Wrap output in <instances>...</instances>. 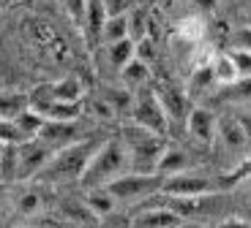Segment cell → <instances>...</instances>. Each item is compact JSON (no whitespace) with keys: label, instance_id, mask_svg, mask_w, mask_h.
I'll return each mask as SVG.
<instances>
[{"label":"cell","instance_id":"obj_1","mask_svg":"<svg viewBox=\"0 0 251 228\" xmlns=\"http://www.w3.org/2000/svg\"><path fill=\"white\" fill-rule=\"evenodd\" d=\"M128 166H131V155L126 149L123 139H107V142H101L99 152L93 155V161H90L85 177L79 179V185L85 190L107 187L118 177L128 174Z\"/></svg>","mask_w":251,"mask_h":228},{"label":"cell","instance_id":"obj_2","mask_svg":"<svg viewBox=\"0 0 251 228\" xmlns=\"http://www.w3.org/2000/svg\"><path fill=\"white\" fill-rule=\"evenodd\" d=\"M101 144L93 142V139H79V142L69 144L55 152L52 163L47 166L44 177L52 179V182H66V179H82L85 171H88L93 155L99 152Z\"/></svg>","mask_w":251,"mask_h":228},{"label":"cell","instance_id":"obj_3","mask_svg":"<svg viewBox=\"0 0 251 228\" xmlns=\"http://www.w3.org/2000/svg\"><path fill=\"white\" fill-rule=\"evenodd\" d=\"M120 139H123L126 149H128V155L134 158V163H137V168L142 174H156V166L158 161H161L164 149H167V142H164L161 136L151 133V130L139 128V125L128 123L120 128Z\"/></svg>","mask_w":251,"mask_h":228},{"label":"cell","instance_id":"obj_4","mask_svg":"<svg viewBox=\"0 0 251 228\" xmlns=\"http://www.w3.org/2000/svg\"><path fill=\"white\" fill-rule=\"evenodd\" d=\"M164 179L161 174H142V171H134V174H123L118 177L115 182H109L104 190L115 198V201H139V198H151L158 196L164 187Z\"/></svg>","mask_w":251,"mask_h":228},{"label":"cell","instance_id":"obj_5","mask_svg":"<svg viewBox=\"0 0 251 228\" xmlns=\"http://www.w3.org/2000/svg\"><path fill=\"white\" fill-rule=\"evenodd\" d=\"M131 123L164 139V133H167V128H170V117H167V111H164L156 90L142 87V90L137 93V104H134V111H131Z\"/></svg>","mask_w":251,"mask_h":228},{"label":"cell","instance_id":"obj_6","mask_svg":"<svg viewBox=\"0 0 251 228\" xmlns=\"http://www.w3.org/2000/svg\"><path fill=\"white\" fill-rule=\"evenodd\" d=\"M219 190L210 177H202V174L194 171H183L175 174V177L164 179V187L158 196H175V198H202V196H213Z\"/></svg>","mask_w":251,"mask_h":228},{"label":"cell","instance_id":"obj_7","mask_svg":"<svg viewBox=\"0 0 251 228\" xmlns=\"http://www.w3.org/2000/svg\"><path fill=\"white\" fill-rule=\"evenodd\" d=\"M57 149L52 147L50 142L44 139H33V142H25L19 144V171H17V179H30L36 174H44L47 166L52 163Z\"/></svg>","mask_w":251,"mask_h":228},{"label":"cell","instance_id":"obj_8","mask_svg":"<svg viewBox=\"0 0 251 228\" xmlns=\"http://www.w3.org/2000/svg\"><path fill=\"white\" fill-rule=\"evenodd\" d=\"M156 95H158V101H161L164 111H167V117L188 120V114H191V98H188V93L183 87L172 84V82H161V84L156 87Z\"/></svg>","mask_w":251,"mask_h":228},{"label":"cell","instance_id":"obj_9","mask_svg":"<svg viewBox=\"0 0 251 228\" xmlns=\"http://www.w3.org/2000/svg\"><path fill=\"white\" fill-rule=\"evenodd\" d=\"M186 128L200 144L210 147L216 142V136H219V117L210 109H205V106H194L186 120Z\"/></svg>","mask_w":251,"mask_h":228},{"label":"cell","instance_id":"obj_10","mask_svg":"<svg viewBox=\"0 0 251 228\" xmlns=\"http://www.w3.org/2000/svg\"><path fill=\"white\" fill-rule=\"evenodd\" d=\"M107 19H109V14H107L104 0H88V14H85V25H82L88 43L101 41V33H104Z\"/></svg>","mask_w":251,"mask_h":228},{"label":"cell","instance_id":"obj_11","mask_svg":"<svg viewBox=\"0 0 251 228\" xmlns=\"http://www.w3.org/2000/svg\"><path fill=\"white\" fill-rule=\"evenodd\" d=\"M50 98L57 104H82L85 98V84L76 76H63L50 84Z\"/></svg>","mask_w":251,"mask_h":228},{"label":"cell","instance_id":"obj_12","mask_svg":"<svg viewBox=\"0 0 251 228\" xmlns=\"http://www.w3.org/2000/svg\"><path fill=\"white\" fill-rule=\"evenodd\" d=\"M183 223L180 215H175L167 207H156V209H148L134 220V228H177Z\"/></svg>","mask_w":251,"mask_h":228},{"label":"cell","instance_id":"obj_13","mask_svg":"<svg viewBox=\"0 0 251 228\" xmlns=\"http://www.w3.org/2000/svg\"><path fill=\"white\" fill-rule=\"evenodd\" d=\"M219 136L224 139V144L229 149H243V147H251L249 144V136H246L243 125H240L238 114L232 117H221L219 120Z\"/></svg>","mask_w":251,"mask_h":228},{"label":"cell","instance_id":"obj_14","mask_svg":"<svg viewBox=\"0 0 251 228\" xmlns=\"http://www.w3.org/2000/svg\"><path fill=\"white\" fill-rule=\"evenodd\" d=\"M82 106L85 104H57V101H50V104L33 106V109L41 111L47 117V123H74L82 114Z\"/></svg>","mask_w":251,"mask_h":228},{"label":"cell","instance_id":"obj_15","mask_svg":"<svg viewBox=\"0 0 251 228\" xmlns=\"http://www.w3.org/2000/svg\"><path fill=\"white\" fill-rule=\"evenodd\" d=\"M101 101H107L115 114H131L134 104H137V93H131L128 87H118V90L115 87H104Z\"/></svg>","mask_w":251,"mask_h":228},{"label":"cell","instance_id":"obj_16","mask_svg":"<svg viewBox=\"0 0 251 228\" xmlns=\"http://www.w3.org/2000/svg\"><path fill=\"white\" fill-rule=\"evenodd\" d=\"M183 171H188V155L177 147H167L161 155V161H158V166H156V174H161V177H175V174H183Z\"/></svg>","mask_w":251,"mask_h":228},{"label":"cell","instance_id":"obj_17","mask_svg":"<svg viewBox=\"0 0 251 228\" xmlns=\"http://www.w3.org/2000/svg\"><path fill=\"white\" fill-rule=\"evenodd\" d=\"M120 82H123V87H128L131 93L134 90H142V87L151 82V65L134 57V60L120 71Z\"/></svg>","mask_w":251,"mask_h":228},{"label":"cell","instance_id":"obj_18","mask_svg":"<svg viewBox=\"0 0 251 228\" xmlns=\"http://www.w3.org/2000/svg\"><path fill=\"white\" fill-rule=\"evenodd\" d=\"M213 84H219V82H216V74H213V62H207V65H197V68H191L186 93H188V98H197L200 93L210 90Z\"/></svg>","mask_w":251,"mask_h":228},{"label":"cell","instance_id":"obj_19","mask_svg":"<svg viewBox=\"0 0 251 228\" xmlns=\"http://www.w3.org/2000/svg\"><path fill=\"white\" fill-rule=\"evenodd\" d=\"M14 123H17V128L22 130V136H25L27 142L38 139V136L44 133V128H47V117L41 114V111H36L33 106H30V109H25L19 117H14Z\"/></svg>","mask_w":251,"mask_h":228},{"label":"cell","instance_id":"obj_20","mask_svg":"<svg viewBox=\"0 0 251 228\" xmlns=\"http://www.w3.org/2000/svg\"><path fill=\"white\" fill-rule=\"evenodd\" d=\"M175 33L183 38L186 43H194V46H202V41H205V33H207V22L205 17H186L177 22Z\"/></svg>","mask_w":251,"mask_h":228},{"label":"cell","instance_id":"obj_21","mask_svg":"<svg viewBox=\"0 0 251 228\" xmlns=\"http://www.w3.org/2000/svg\"><path fill=\"white\" fill-rule=\"evenodd\" d=\"M104 49H107L109 62H112L118 71H123V68L137 57V41H134V38H126V41L109 43V46H104Z\"/></svg>","mask_w":251,"mask_h":228},{"label":"cell","instance_id":"obj_22","mask_svg":"<svg viewBox=\"0 0 251 228\" xmlns=\"http://www.w3.org/2000/svg\"><path fill=\"white\" fill-rule=\"evenodd\" d=\"M30 109V95L25 93H0V120H14Z\"/></svg>","mask_w":251,"mask_h":228},{"label":"cell","instance_id":"obj_23","mask_svg":"<svg viewBox=\"0 0 251 228\" xmlns=\"http://www.w3.org/2000/svg\"><path fill=\"white\" fill-rule=\"evenodd\" d=\"M131 38V22L128 17H109L107 25H104V33H101V43L109 46V43H118Z\"/></svg>","mask_w":251,"mask_h":228},{"label":"cell","instance_id":"obj_24","mask_svg":"<svg viewBox=\"0 0 251 228\" xmlns=\"http://www.w3.org/2000/svg\"><path fill=\"white\" fill-rule=\"evenodd\" d=\"M85 207L90 209V215L101 217V215H109V212L115 209V198L109 196L104 187H96V190H88V196H85Z\"/></svg>","mask_w":251,"mask_h":228},{"label":"cell","instance_id":"obj_25","mask_svg":"<svg viewBox=\"0 0 251 228\" xmlns=\"http://www.w3.org/2000/svg\"><path fill=\"white\" fill-rule=\"evenodd\" d=\"M221 101H229V104H251V79H238L235 84L221 87L219 93Z\"/></svg>","mask_w":251,"mask_h":228},{"label":"cell","instance_id":"obj_26","mask_svg":"<svg viewBox=\"0 0 251 228\" xmlns=\"http://www.w3.org/2000/svg\"><path fill=\"white\" fill-rule=\"evenodd\" d=\"M213 74H216V82H219L221 87L226 84H235V82L240 79L238 76V68L232 65V60H229V55H216L213 57Z\"/></svg>","mask_w":251,"mask_h":228},{"label":"cell","instance_id":"obj_27","mask_svg":"<svg viewBox=\"0 0 251 228\" xmlns=\"http://www.w3.org/2000/svg\"><path fill=\"white\" fill-rule=\"evenodd\" d=\"M17 171H19V147L6 144V149L0 155V179H17Z\"/></svg>","mask_w":251,"mask_h":228},{"label":"cell","instance_id":"obj_28","mask_svg":"<svg viewBox=\"0 0 251 228\" xmlns=\"http://www.w3.org/2000/svg\"><path fill=\"white\" fill-rule=\"evenodd\" d=\"M232 65L238 68V76L240 79H251V52L249 49H238V46H229L226 49Z\"/></svg>","mask_w":251,"mask_h":228},{"label":"cell","instance_id":"obj_29","mask_svg":"<svg viewBox=\"0 0 251 228\" xmlns=\"http://www.w3.org/2000/svg\"><path fill=\"white\" fill-rule=\"evenodd\" d=\"M0 142L3 144H25L27 139L22 136V130L17 128V123L14 120H0Z\"/></svg>","mask_w":251,"mask_h":228},{"label":"cell","instance_id":"obj_30","mask_svg":"<svg viewBox=\"0 0 251 228\" xmlns=\"http://www.w3.org/2000/svg\"><path fill=\"white\" fill-rule=\"evenodd\" d=\"M249 177H251V152L224 177V187H232V185H238V182H243V179H249Z\"/></svg>","mask_w":251,"mask_h":228},{"label":"cell","instance_id":"obj_31","mask_svg":"<svg viewBox=\"0 0 251 228\" xmlns=\"http://www.w3.org/2000/svg\"><path fill=\"white\" fill-rule=\"evenodd\" d=\"M17 209L22 212V215H36L38 209H41V196H38L36 190H25L17 196Z\"/></svg>","mask_w":251,"mask_h":228},{"label":"cell","instance_id":"obj_32","mask_svg":"<svg viewBox=\"0 0 251 228\" xmlns=\"http://www.w3.org/2000/svg\"><path fill=\"white\" fill-rule=\"evenodd\" d=\"M156 43H153V38H139L137 41V60H142V62H148V65H151L153 60H156Z\"/></svg>","mask_w":251,"mask_h":228},{"label":"cell","instance_id":"obj_33","mask_svg":"<svg viewBox=\"0 0 251 228\" xmlns=\"http://www.w3.org/2000/svg\"><path fill=\"white\" fill-rule=\"evenodd\" d=\"M66 11L76 25H85V14H88V0H66Z\"/></svg>","mask_w":251,"mask_h":228},{"label":"cell","instance_id":"obj_34","mask_svg":"<svg viewBox=\"0 0 251 228\" xmlns=\"http://www.w3.org/2000/svg\"><path fill=\"white\" fill-rule=\"evenodd\" d=\"M134 3H137V0H104L109 17H128V11L134 8Z\"/></svg>","mask_w":251,"mask_h":228},{"label":"cell","instance_id":"obj_35","mask_svg":"<svg viewBox=\"0 0 251 228\" xmlns=\"http://www.w3.org/2000/svg\"><path fill=\"white\" fill-rule=\"evenodd\" d=\"M232 46H238V49H249V52H251V25L238 27V30L232 33Z\"/></svg>","mask_w":251,"mask_h":228},{"label":"cell","instance_id":"obj_36","mask_svg":"<svg viewBox=\"0 0 251 228\" xmlns=\"http://www.w3.org/2000/svg\"><path fill=\"white\" fill-rule=\"evenodd\" d=\"M216 228H251V223L243 217H224V220L216 223Z\"/></svg>","mask_w":251,"mask_h":228},{"label":"cell","instance_id":"obj_37","mask_svg":"<svg viewBox=\"0 0 251 228\" xmlns=\"http://www.w3.org/2000/svg\"><path fill=\"white\" fill-rule=\"evenodd\" d=\"M200 11H205V14H213L216 8H219V0H191Z\"/></svg>","mask_w":251,"mask_h":228},{"label":"cell","instance_id":"obj_38","mask_svg":"<svg viewBox=\"0 0 251 228\" xmlns=\"http://www.w3.org/2000/svg\"><path fill=\"white\" fill-rule=\"evenodd\" d=\"M238 120H240V125H243L246 136H249V144H251V111H238Z\"/></svg>","mask_w":251,"mask_h":228},{"label":"cell","instance_id":"obj_39","mask_svg":"<svg viewBox=\"0 0 251 228\" xmlns=\"http://www.w3.org/2000/svg\"><path fill=\"white\" fill-rule=\"evenodd\" d=\"M19 0H0V11H3V8H11V6H17Z\"/></svg>","mask_w":251,"mask_h":228},{"label":"cell","instance_id":"obj_40","mask_svg":"<svg viewBox=\"0 0 251 228\" xmlns=\"http://www.w3.org/2000/svg\"><path fill=\"white\" fill-rule=\"evenodd\" d=\"M238 3H240L243 8H249V11H251V0H238Z\"/></svg>","mask_w":251,"mask_h":228},{"label":"cell","instance_id":"obj_41","mask_svg":"<svg viewBox=\"0 0 251 228\" xmlns=\"http://www.w3.org/2000/svg\"><path fill=\"white\" fill-rule=\"evenodd\" d=\"M3 149H6V144H3V142H0V155H3Z\"/></svg>","mask_w":251,"mask_h":228},{"label":"cell","instance_id":"obj_42","mask_svg":"<svg viewBox=\"0 0 251 228\" xmlns=\"http://www.w3.org/2000/svg\"><path fill=\"white\" fill-rule=\"evenodd\" d=\"M249 14H251V11H249Z\"/></svg>","mask_w":251,"mask_h":228}]
</instances>
